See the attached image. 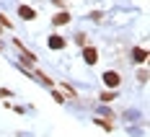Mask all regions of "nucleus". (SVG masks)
Wrapping results in <instances>:
<instances>
[{
	"mask_svg": "<svg viewBox=\"0 0 150 137\" xmlns=\"http://www.w3.org/2000/svg\"><path fill=\"white\" fill-rule=\"evenodd\" d=\"M101 80H104L106 88H111V91H117V88L122 85V75L117 73V70H106L104 75H101Z\"/></svg>",
	"mask_w": 150,
	"mask_h": 137,
	"instance_id": "f257e3e1",
	"label": "nucleus"
},
{
	"mask_svg": "<svg viewBox=\"0 0 150 137\" xmlns=\"http://www.w3.org/2000/svg\"><path fill=\"white\" fill-rule=\"evenodd\" d=\"M83 62H86V65H96V62H98V49H96V47H83Z\"/></svg>",
	"mask_w": 150,
	"mask_h": 137,
	"instance_id": "f03ea898",
	"label": "nucleus"
},
{
	"mask_svg": "<svg viewBox=\"0 0 150 137\" xmlns=\"http://www.w3.org/2000/svg\"><path fill=\"white\" fill-rule=\"evenodd\" d=\"M145 60H148V49L145 47H132V62L145 65Z\"/></svg>",
	"mask_w": 150,
	"mask_h": 137,
	"instance_id": "7ed1b4c3",
	"label": "nucleus"
},
{
	"mask_svg": "<svg viewBox=\"0 0 150 137\" xmlns=\"http://www.w3.org/2000/svg\"><path fill=\"white\" fill-rule=\"evenodd\" d=\"M47 47H49V49H65V47H67V42L62 39L60 34H52V36L47 39Z\"/></svg>",
	"mask_w": 150,
	"mask_h": 137,
	"instance_id": "20e7f679",
	"label": "nucleus"
},
{
	"mask_svg": "<svg viewBox=\"0 0 150 137\" xmlns=\"http://www.w3.org/2000/svg\"><path fill=\"white\" fill-rule=\"evenodd\" d=\"M70 18H73L70 11H60L57 16H52V23H54V26H65V23H70Z\"/></svg>",
	"mask_w": 150,
	"mask_h": 137,
	"instance_id": "39448f33",
	"label": "nucleus"
},
{
	"mask_svg": "<svg viewBox=\"0 0 150 137\" xmlns=\"http://www.w3.org/2000/svg\"><path fill=\"white\" fill-rule=\"evenodd\" d=\"M18 16H21L23 21H34V18H36V11L29 8V5H21V8H18Z\"/></svg>",
	"mask_w": 150,
	"mask_h": 137,
	"instance_id": "423d86ee",
	"label": "nucleus"
},
{
	"mask_svg": "<svg viewBox=\"0 0 150 137\" xmlns=\"http://www.w3.org/2000/svg\"><path fill=\"white\" fill-rule=\"evenodd\" d=\"M98 98H101L104 104H111V101L117 98V91H104V93H101V96H98Z\"/></svg>",
	"mask_w": 150,
	"mask_h": 137,
	"instance_id": "0eeeda50",
	"label": "nucleus"
},
{
	"mask_svg": "<svg viewBox=\"0 0 150 137\" xmlns=\"http://www.w3.org/2000/svg\"><path fill=\"white\" fill-rule=\"evenodd\" d=\"M93 124H98V127H101V129H106V132H111V129H114V124L106 122V119H93Z\"/></svg>",
	"mask_w": 150,
	"mask_h": 137,
	"instance_id": "6e6552de",
	"label": "nucleus"
},
{
	"mask_svg": "<svg viewBox=\"0 0 150 137\" xmlns=\"http://www.w3.org/2000/svg\"><path fill=\"white\" fill-rule=\"evenodd\" d=\"M75 44L86 47V44H88V34H83V31H80V34H75Z\"/></svg>",
	"mask_w": 150,
	"mask_h": 137,
	"instance_id": "1a4fd4ad",
	"label": "nucleus"
},
{
	"mask_svg": "<svg viewBox=\"0 0 150 137\" xmlns=\"http://www.w3.org/2000/svg\"><path fill=\"white\" fill-rule=\"evenodd\" d=\"M62 91L67 93V96H70V98H75V96H78V93H75V88H70V85H67V83H62Z\"/></svg>",
	"mask_w": 150,
	"mask_h": 137,
	"instance_id": "9d476101",
	"label": "nucleus"
},
{
	"mask_svg": "<svg viewBox=\"0 0 150 137\" xmlns=\"http://www.w3.org/2000/svg\"><path fill=\"white\" fill-rule=\"evenodd\" d=\"M0 26H8V29H13V23H11V21H8L5 16H0Z\"/></svg>",
	"mask_w": 150,
	"mask_h": 137,
	"instance_id": "9b49d317",
	"label": "nucleus"
},
{
	"mask_svg": "<svg viewBox=\"0 0 150 137\" xmlns=\"http://www.w3.org/2000/svg\"><path fill=\"white\" fill-rule=\"evenodd\" d=\"M11 96H13V93L8 91V88H0V98H11Z\"/></svg>",
	"mask_w": 150,
	"mask_h": 137,
	"instance_id": "f8f14e48",
	"label": "nucleus"
},
{
	"mask_svg": "<svg viewBox=\"0 0 150 137\" xmlns=\"http://www.w3.org/2000/svg\"><path fill=\"white\" fill-rule=\"evenodd\" d=\"M91 18H93V21H101V18H104V13H101V11H93V13H91Z\"/></svg>",
	"mask_w": 150,
	"mask_h": 137,
	"instance_id": "ddd939ff",
	"label": "nucleus"
}]
</instances>
